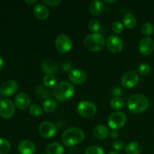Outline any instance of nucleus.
Returning <instances> with one entry per match:
<instances>
[{
	"label": "nucleus",
	"instance_id": "nucleus-1",
	"mask_svg": "<svg viewBox=\"0 0 154 154\" xmlns=\"http://www.w3.org/2000/svg\"><path fill=\"white\" fill-rule=\"evenodd\" d=\"M85 134L82 129L71 127L66 129L62 135V141L66 147H72L80 144L84 139Z\"/></svg>",
	"mask_w": 154,
	"mask_h": 154
},
{
	"label": "nucleus",
	"instance_id": "nucleus-2",
	"mask_svg": "<svg viewBox=\"0 0 154 154\" xmlns=\"http://www.w3.org/2000/svg\"><path fill=\"white\" fill-rule=\"evenodd\" d=\"M127 106L129 111L133 114H140L147 109L149 99L143 94L132 95L128 99Z\"/></svg>",
	"mask_w": 154,
	"mask_h": 154
},
{
	"label": "nucleus",
	"instance_id": "nucleus-3",
	"mask_svg": "<svg viewBox=\"0 0 154 154\" xmlns=\"http://www.w3.org/2000/svg\"><path fill=\"white\" fill-rule=\"evenodd\" d=\"M75 90V87L71 83L62 81L54 87V96L57 100L65 102L73 96Z\"/></svg>",
	"mask_w": 154,
	"mask_h": 154
},
{
	"label": "nucleus",
	"instance_id": "nucleus-4",
	"mask_svg": "<svg viewBox=\"0 0 154 154\" xmlns=\"http://www.w3.org/2000/svg\"><path fill=\"white\" fill-rule=\"evenodd\" d=\"M105 41L103 35L99 32L87 35L84 40V45L88 51L97 52L105 46Z\"/></svg>",
	"mask_w": 154,
	"mask_h": 154
},
{
	"label": "nucleus",
	"instance_id": "nucleus-5",
	"mask_svg": "<svg viewBox=\"0 0 154 154\" xmlns=\"http://www.w3.org/2000/svg\"><path fill=\"white\" fill-rule=\"evenodd\" d=\"M77 111L81 117L90 118L93 117L97 111L96 105L90 101H81L77 106Z\"/></svg>",
	"mask_w": 154,
	"mask_h": 154
},
{
	"label": "nucleus",
	"instance_id": "nucleus-6",
	"mask_svg": "<svg viewBox=\"0 0 154 154\" xmlns=\"http://www.w3.org/2000/svg\"><path fill=\"white\" fill-rule=\"evenodd\" d=\"M126 122V117L124 113L121 111H115L108 117V124L113 130L121 129Z\"/></svg>",
	"mask_w": 154,
	"mask_h": 154
},
{
	"label": "nucleus",
	"instance_id": "nucleus-7",
	"mask_svg": "<svg viewBox=\"0 0 154 154\" xmlns=\"http://www.w3.org/2000/svg\"><path fill=\"white\" fill-rule=\"evenodd\" d=\"M56 48L62 54L67 53L72 49V42L69 35L66 34L59 35L55 41Z\"/></svg>",
	"mask_w": 154,
	"mask_h": 154
},
{
	"label": "nucleus",
	"instance_id": "nucleus-8",
	"mask_svg": "<svg viewBox=\"0 0 154 154\" xmlns=\"http://www.w3.org/2000/svg\"><path fill=\"white\" fill-rule=\"evenodd\" d=\"M15 113L14 104L8 99H3L0 101V116L5 119H9Z\"/></svg>",
	"mask_w": 154,
	"mask_h": 154
},
{
	"label": "nucleus",
	"instance_id": "nucleus-9",
	"mask_svg": "<svg viewBox=\"0 0 154 154\" xmlns=\"http://www.w3.org/2000/svg\"><path fill=\"white\" fill-rule=\"evenodd\" d=\"M106 47L109 51L113 54H119L123 48L122 39L117 35H112L108 38L106 41Z\"/></svg>",
	"mask_w": 154,
	"mask_h": 154
},
{
	"label": "nucleus",
	"instance_id": "nucleus-10",
	"mask_svg": "<svg viewBox=\"0 0 154 154\" xmlns=\"http://www.w3.org/2000/svg\"><path fill=\"white\" fill-rule=\"evenodd\" d=\"M139 77L134 71H129L123 75L121 78V84L126 88H133L138 84Z\"/></svg>",
	"mask_w": 154,
	"mask_h": 154
},
{
	"label": "nucleus",
	"instance_id": "nucleus-11",
	"mask_svg": "<svg viewBox=\"0 0 154 154\" xmlns=\"http://www.w3.org/2000/svg\"><path fill=\"white\" fill-rule=\"evenodd\" d=\"M18 89V84L14 80H8L0 87V93L4 97H9L14 94Z\"/></svg>",
	"mask_w": 154,
	"mask_h": 154
},
{
	"label": "nucleus",
	"instance_id": "nucleus-12",
	"mask_svg": "<svg viewBox=\"0 0 154 154\" xmlns=\"http://www.w3.org/2000/svg\"><path fill=\"white\" fill-rule=\"evenodd\" d=\"M39 134L43 138H49L54 136L57 132V127L53 123L49 121H45L41 123L38 128Z\"/></svg>",
	"mask_w": 154,
	"mask_h": 154
},
{
	"label": "nucleus",
	"instance_id": "nucleus-13",
	"mask_svg": "<svg viewBox=\"0 0 154 154\" xmlns=\"http://www.w3.org/2000/svg\"><path fill=\"white\" fill-rule=\"evenodd\" d=\"M140 53L144 56H150L154 51V41L150 37L141 39L138 45Z\"/></svg>",
	"mask_w": 154,
	"mask_h": 154
},
{
	"label": "nucleus",
	"instance_id": "nucleus-14",
	"mask_svg": "<svg viewBox=\"0 0 154 154\" xmlns=\"http://www.w3.org/2000/svg\"><path fill=\"white\" fill-rule=\"evenodd\" d=\"M69 79L72 84L81 85L87 80V75L81 69H73L69 72Z\"/></svg>",
	"mask_w": 154,
	"mask_h": 154
},
{
	"label": "nucleus",
	"instance_id": "nucleus-15",
	"mask_svg": "<svg viewBox=\"0 0 154 154\" xmlns=\"http://www.w3.org/2000/svg\"><path fill=\"white\" fill-rule=\"evenodd\" d=\"M14 104L17 108L26 110L30 105V97L25 93H20L15 96Z\"/></svg>",
	"mask_w": 154,
	"mask_h": 154
},
{
	"label": "nucleus",
	"instance_id": "nucleus-16",
	"mask_svg": "<svg viewBox=\"0 0 154 154\" xmlns=\"http://www.w3.org/2000/svg\"><path fill=\"white\" fill-rule=\"evenodd\" d=\"M17 150L20 154H34L35 152V145L29 140H23L18 144Z\"/></svg>",
	"mask_w": 154,
	"mask_h": 154
},
{
	"label": "nucleus",
	"instance_id": "nucleus-17",
	"mask_svg": "<svg viewBox=\"0 0 154 154\" xmlns=\"http://www.w3.org/2000/svg\"><path fill=\"white\" fill-rule=\"evenodd\" d=\"M33 13L34 15L41 20H45L48 19L49 17V10H48V7L44 4H37L34 6L33 8Z\"/></svg>",
	"mask_w": 154,
	"mask_h": 154
},
{
	"label": "nucleus",
	"instance_id": "nucleus-18",
	"mask_svg": "<svg viewBox=\"0 0 154 154\" xmlns=\"http://www.w3.org/2000/svg\"><path fill=\"white\" fill-rule=\"evenodd\" d=\"M105 9V3L102 1L94 0L91 2L89 5V11L93 16H99L102 14Z\"/></svg>",
	"mask_w": 154,
	"mask_h": 154
},
{
	"label": "nucleus",
	"instance_id": "nucleus-19",
	"mask_svg": "<svg viewBox=\"0 0 154 154\" xmlns=\"http://www.w3.org/2000/svg\"><path fill=\"white\" fill-rule=\"evenodd\" d=\"M93 134L96 138L99 140H104L108 137L109 134L108 128L105 125H98L93 129Z\"/></svg>",
	"mask_w": 154,
	"mask_h": 154
},
{
	"label": "nucleus",
	"instance_id": "nucleus-20",
	"mask_svg": "<svg viewBox=\"0 0 154 154\" xmlns=\"http://www.w3.org/2000/svg\"><path fill=\"white\" fill-rule=\"evenodd\" d=\"M42 69L46 75H53L57 71V65L51 60H45L42 63Z\"/></svg>",
	"mask_w": 154,
	"mask_h": 154
},
{
	"label": "nucleus",
	"instance_id": "nucleus-21",
	"mask_svg": "<svg viewBox=\"0 0 154 154\" xmlns=\"http://www.w3.org/2000/svg\"><path fill=\"white\" fill-rule=\"evenodd\" d=\"M45 152L46 154H63L64 147L60 143L52 142L47 146Z\"/></svg>",
	"mask_w": 154,
	"mask_h": 154
},
{
	"label": "nucleus",
	"instance_id": "nucleus-22",
	"mask_svg": "<svg viewBox=\"0 0 154 154\" xmlns=\"http://www.w3.org/2000/svg\"><path fill=\"white\" fill-rule=\"evenodd\" d=\"M142 147L139 143L132 141L127 144L125 147V151L126 154H141Z\"/></svg>",
	"mask_w": 154,
	"mask_h": 154
},
{
	"label": "nucleus",
	"instance_id": "nucleus-23",
	"mask_svg": "<svg viewBox=\"0 0 154 154\" xmlns=\"http://www.w3.org/2000/svg\"><path fill=\"white\" fill-rule=\"evenodd\" d=\"M137 20L132 14H126L123 17V24L128 29H133L136 26Z\"/></svg>",
	"mask_w": 154,
	"mask_h": 154
},
{
	"label": "nucleus",
	"instance_id": "nucleus-24",
	"mask_svg": "<svg viewBox=\"0 0 154 154\" xmlns=\"http://www.w3.org/2000/svg\"><path fill=\"white\" fill-rule=\"evenodd\" d=\"M110 105L114 110L122 109L125 106V101L120 96H115L111 100Z\"/></svg>",
	"mask_w": 154,
	"mask_h": 154
},
{
	"label": "nucleus",
	"instance_id": "nucleus-25",
	"mask_svg": "<svg viewBox=\"0 0 154 154\" xmlns=\"http://www.w3.org/2000/svg\"><path fill=\"white\" fill-rule=\"evenodd\" d=\"M57 107V103L56 101H54V99H46L45 102H43V105H42V108L45 110L46 112L51 113L54 111H55V109Z\"/></svg>",
	"mask_w": 154,
	"mask_h": 154
},
{
	"label": "nucleus",
	"instance_id": "nucleus-26",
	"mask_svg": "<svg viewBox=\"0 0 154 154\" xmlns=\"http://www.w3.org/2000/svg\"><path fill=\"white\" fill-rule=\"evenodd\" d=\"M11 144L6 138H0V154H8L11 150Z\"/></svg>",
	"mask_w": 154,
	"mask_h": 154
},
{
	"label": "nucleus",
	"instance_id": "nucleus-27",
	"mask_svg": "<svg viewBox=\"0 0 154 154\" xmlns=\"http://www.w3.org/2000/svg\"><path fill=\"white\" fill-rule=\"evenodd\" d=\"M43 83L48 87H55L57 85V78L54 75H46L43 79Z\"/></svg>",
	"mask_w": 154,
	"mask_h": 154
},
{
	"label": "nucleus",
	"instance_id": "nucleus-28",
	"mask_svg": "<svg viewBox=\"0 0 154 154\" xmlns=\"http://www.w3.org/2000/svg\"><path fill=\"white\" fill-rule=\"evenodd\" d=\"M141 32L142 34H144V35L146 36H150L151 35L152 33L153 32L154 30V27L153 25L150 22H146L141 26Z\"/></svg>",
	"mask_w": 154,
	"mask_h": 154
},
{
	"label": "nucleus",
	"instance_id": "nucleus-29",
	"mask_svg": "<svg viewBox=\"0 0 154 154\" xmlns=\"http://www.w3.org/2000/svg\"><path fill=\"white\" fill-rule=\"evenodd\" d=\"M84 154H105V151L102 147L97 145H93L86 149Z\"/></svg>",
	"mask_w": 154,
	"mask_h": 154
},
{
	"label": "nucleus",
	"instance_id": "nucleus-30",
	"mask_svg": "<svg viewBox=\"0 0 154 154\" xmlns=\"http://www.w3.org/2000/svg\"><path fill=\"white\" fill-rule=\"evenodd\" d=\"M29 113L33 117H39L42 114V108L38 104H33L29 107Z\"/></svg>",
	"mask_w": 154,
	"mask_h": 154
},
{
	"label": "nucleus",
	"instance_id": "nucleus-31",
	"mask_svg": "<svg viewBox=\"0 0 154 154\" xmlns=\"http://www.w3.org/2000/svg\"><path fill=\"white\" fill-rule=\"evenodd\" d=\"M150 71H151V68H150V65L147 63H141L138 67V73L141 75H148L150 74Z\"/></svg>",
	"mask_w": 154,
	"mask_h": 154
},
{
	"label": "nucleus",
	"instance_id": "nucleus-32",
	"mask_svg": "<svg viewBox=\"0 0 154 154\" xmlns=\"http://www.w3.org/2000/svg\"><path fill=\"white\" fill-rule=\"evenodd\" d=\"M88 28L90 31L93 32V33L98 32L101 28L100 23L98 20H92L89 22Z\"/></svg>",
	"mask_w": 154,
	"mask_h": 154
},
{
	"label": "nucleus",
	"instance_id": "nucleus-33",
	"mask_svg": "<svg viewBox=\"0 0 154 154\" xmlns=\"http://www.w3.org/2000/svg\"><path fill=\"white\" fill-rule=\"evenodd\" d=\"M111 29L116 34H120L123 30V25L120 21H114L111 25Z\"/></svg>",
	"mask_w": 154,
	"mask_h": 154
},
{
	"label": "nucleus",
	"instance_id": "nucleus-34",
	"mask_svg": "<svg viewBox=\"0 0 154 154\" xmlns=\"http://www.w3.org/2000/svg\"><path fill=\"white\" fill-rule=\"evenodd\" d=\"M112 147L115 150H117V151L122 150L123 149V147H124V143H123L120 139H116L115 141L113 142Z\"/></svg>",
	"mask_w": 154,
	"mask_h": 154
},
{
	"label": "nucleus",
	"instance_id": "nucleus-35",
	"mask_svg": "<svg viewBox=\"0 0 154 154\" xmlns=\"http://www.w3.org/2000/svg\"><path fill=\"white\" fill-rule=\"evenodd\" d=\"M42 3L46 6L48 5L51 7H56L61 3V1L60 0H44L42 1Z\"/></svg>",
	"mask_w": 154,
	"mask_h": 154
},
{
	"label": "nucleus",
	"instance_id": "nucleus-36",
	"mask_svg": "<svg viewBox=\"0 0 154 154\" xmlns=\"http://www.w3.org/2000/svg\"><path fill=\"white\" fill-rule=\"evenodd\" d=\"M118 132H117V130H112L111 132H110V137H111V138H112V139H117V138H118Z\"/></svg>",
	"mask_w": 154,
	"mask_h": 154
},
{
	"label": "nucleus",
	"instance_id": "nucleus-37",
	"mask_svg": "<svg viewBox=\"0 0 154 154\" xmlns=\"http://www.w3.org/2000/svg\"><path fill=\"white\" fill-rule=\"evenodd\" d=\"M26 2L29 5H32V4H35L37 2V0H33V1H26Z\"/></svg>",
	"mask_w": 154,
	"mask_h": 154
},
{
	"label": "nucleus",
	"instance_id": "nucleus-38",
	"mask_svg": "<svg viewBox=\"0 0 154 154\" xmlns=\"http://www.w3.org/2000/svg\"><path fill=\"white\" fill-rule=\"evenodd\" d=\"M116 2L115 0H112V1H110V0H106V1H105V3H107V4H114V3H115Z\"/></svg>",
	"mask_w": 154,
	"mask_h": 154
},
{
	"label": "nucleus",
	"instance_id": "nucleus-39",
	"mask_svg": "<svg viewBox=\"0 0 154 154\" xmlns=\"http://www.w3.org/2000/svg\"><path fill=\"white\" fill-rule=\"evenodd\" d=\"M2 66H3V60L2 59V57H0V71H1L2 69Z\"/></svg>",
	"mask_w": 154,
	"mask_h": 154
},
{
	"label": "nucleus",
	"instance_id": "nucleus-40",
	"mask_svg": "<svg viewBox=\"0 0 154 154\" xmlns=\"http://www.w3.org/2000/svg\"><path fill=\"white\" fill-rule=\"evenodd\" d=\"M108 154H120L117 151H111Z\"/></svg>",
	"mask_w": 154,
	"mask_h": 154
}]
</instances>
